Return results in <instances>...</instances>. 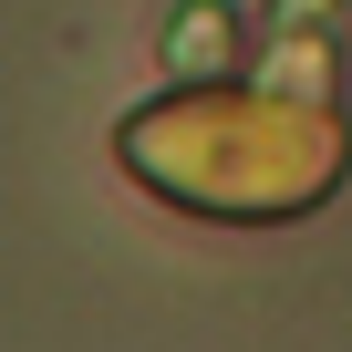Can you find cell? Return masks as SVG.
Segmentation results:
<instances>
[{
    "mask_svg": "<svg viewBox=\"0 0 352 352\" xmlns=\"http://www.w3.org/2000/svg\"><path fill=\"white\" fill-rule=\"evenodd\" d=\"M124 166L208 218H290L342 176V104L280 94V83L187 94V104H155L124 124Z\"/></svg>",
    "mask_w": 352,
    "mask_h": 352,
    "instance_id": "obj_1",
    "label": "cell"
}]
</instances>
